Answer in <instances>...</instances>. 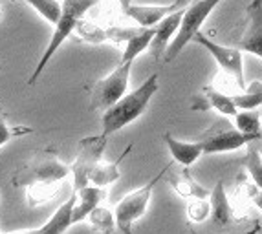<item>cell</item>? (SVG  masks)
<instances>
[{"label":"cell","instance_id":"6da1fadb","mask_svg":"<svg viewBox=\"0 0 262 234\" xmlns=\"http://www.w3.org/2000/svg\"><path fill=\"white\" fill-rule=\"evenodd\" d=\"M158 90H160V79H158V74H152L149 79H145V83H141L136 90L125 93L118 103H114L110 108L103 112V117H101L103 130H101V134L108 137L110 134L134 123L147 110L150 99Z\"/></svg>","mask_w":262,"mask_h":234},{"label":"cell","instance_id":"7a4b0ae2","mask_svg":"<svg viewBox=\"0 0 262 234\" xmlns=\"http://www.w3.org/2000/svg\"><path fill=\"white\" fill-rule=\"evenodd\" d=\"M96 2L97 0H62L61 18L57 20L55 30H53V33H52V39H50V42H48V48L44 50L40 61L37 62L35 69H33V74H31V77L28 79V84L37 83V79L42 75L44 68L48 66L50 59L55 55L57 50L61 48V44L74 33L79 20H81V17H83L92 6H96Z\"/></svg>","mask_w":262,"mask_h":234},{"label":"cell","instance_id":"3957f363","mask_svg":"<svg viewBox=\"0 0 262 234\" xmlns=\"http://www.w3.org/2000/svg\"><path fill=\"white\" fill-rule=\"evenodd\" d=\"M222 0H194L192 4H187L184 11V17H182V24L178 28V33L174 35L172 42L169 44L165 55H163V61L172 62L176 57L180 55V52L187 46L189 42H192L194 35L200 31L202 24L207 20L213 9L220 4Z\"/></svg>","mask_w":262,"mask_h":234},{"label":"cell","instance_id":"277c9868","mask_svg":"<svg viewBox=\"0 0 262 234\" xmlns=\"http://www.w3.org/2000/svg\"><path fill=\"white\" fill-rule=\"evenodd\" d=\"M70 172L72 167L62 165L57 157V152L48 148V150H40L28 163H24L15 172L13 183L26 186L33 181H62Z\"/></svg>","mask_w":262,"mask_h":234},{"label":"cell","instance_id":"5b68a950","mask_svg":"<svg viewBox=\"0 0 262 234\" xmlns=\"http://www.w3.org/2000/svg\"><path fill=\"white\" fill-rule=\"evenodd\" d=\"M132 61L119 62V66L114 69L108 77L101 79L90 90V108L105 112L114 103H118L128 90V81H130Z\"/></svg>","mask_w":262,"mask_h":234},{"label":"cell","instance_id":"8992f818","mask_svg":"<svg viewBox=\"0 0 262 234\" xmlns=\"http://www.w3.org/2000/svg\"><path fill=\"white\" fill-rule=\"evenodd\" d=\"M196 141H200L202 148H204V154L233 152L242 148L248 143L246 135L236 128V125L233 126V123L227 119V115L214 119L209 128H206V130L202 132Z\"/></svg>","mask_w":262,"mask_h":234},{"label":"cell","instance_id":"52a82bcc","mask_svg":"<svg viewBox=\"0 0 262 234\" xmlns=\"http://www.w3.org/2000/svg\"><path fill=\"white\" fill-rule=\"evenodd\" d=\"M170 165H167L165 169L160 170V174H156L150 181H147L143 186L136 189L134 192L127 194L123 200H119V203L116 205V221H118V229L121 232H130L132 223L136 220H140L141 216L147 210V205L150 201V196H152L154 186L158 185V181L163 178L169 170Z\"/></svg>","mask_w":262,"mask_h":234},{"label":"cell","instance_id":"ba28073f","mask_svg":"<svg viewBox=\"0 0 262 234\" xmlns=\"http://www.w3.org/2000/svg\"><path fill=\"white\" fill-rule=\"evenodd\" d=\"M106 135H92L79 141V154L72 165V176H74V191H79L90 183V172L103 157L106 147Z\"/></svg>","mask_w":262,"mask_h":234},{"label":"cell","instance_id":"9c48e42d","mask_svg":"<svg viewBox=\"0 0 262 234\" xmlns=\"http://www.w3.org/2000/svg\"><path fill=\"white\" fill-rule=\"evenodd\" d=\"M192 42H198L200 46L207 50L213 55V59L216 61V64L220 66L222 72L229 74L231 77L236 79V83L241 84L242 90H246V79H244V62H242V52L238 48H227V46H220V44L213 42L211 39H207L206 35L198 31L194 35Z\"/></svg>","mask_w":262,"mask_h":234},{"label":"cell","instance_id":"30bf717a","mask_svg":"<svg viewBox=\"0 0 262 234\" xmlns=\"http://www.w3.org/2000/svg\"><path fill=\"white\" fill-rule=\"evenodd\" d=\"M242 52L262 59V0H251L246 9V28L238 40Z\"/></svg>","mask_w":262,"mask_h":234},{"label":"cell","instance_id":"8fae6325","mask_svg":"<svg viewBox=\"0 0 262 234\" xmlns=\"http://www.w3.org/2000/svg\"><path fill=\"white\" fill-rule=\"evenodd\" d=\"M191 110L194 112H202V110H214L220 115L235 117L238 113V106L235 104L231 96H227L224 91L216 90V88L206 86L202 88L200 93L191 99Z\"/></svg>","mask_w":262,"mask_h":234},{"label":"cell","instance_id":"7c38bea8","mask_svg":"<svg viewBox=\"0 0 262 234\" xmlns=\"http://www.w3.org/2000/svg\"><path fill=\"white\" fill-rule=\"evenodd\" d=\"M189 4V0H174L170 4H160V6H134L125 11L127 17H130L132 20H136L140 26L143 28H154L156 24L163 20L167 15L174 13L176 9L184 8Z\"/></svg>","mask_w":262,"mask_h":234},{"label":"cell","instance_id":"4fadbf2b","mask_svg":"<svg viewBox=\"0 0 262 234\" xmlns=\"http://www.w3.org/2000/svg\"><path fill=\"white\" fill-rule=\"evenodd\" d=\"M187 6L176 9L174 13L167 15L160 24H156V33H154L152 44H150V53H152L154 59H160V57L165 55L169 44L172 42L174 35L178 33V28L182 24V17H184V11Z\"/></svg>","mask_w":262,"mask_h":234},{"label":"cell","instance_id":"5bb4252c","mask_svg":"<svg viewBox=\"0 0 262 234\" xmlns=\"http://www.w3.org/2000/svg\"><path fill=\"white\" fill-rule=\"evenodd\" d=\"M75 203H77V192H72V196L61 207L57 208L53 216L50 218L42 227L35 229L33 232H40V234H61L66 232L70 229V225H74V210H75Z\"/></svg>","mask_w":262,"mask_h":234},{"label":"cell","instance_id":"9a60e30c","mask_svg":"<svg viewBox=\"0 0 262 234\" xmlns=\"http://www.w3.org/2000/svg\"><path fill=\"white\" fill-rule=\"evenodd\" d=\"M163 141H165L167 148H169L170 156L174 157V161H178L182 167H191L204 154L200 141H191V143L189 141H180V139H174L170 134L163 135Z\"/></svg>","mask_w":262,"mask_h":234},{"label":"cell","instance_id":"2e32d148","mask_svg":"<svg viewBox=\"0 0 262 234\" xmlns=\"http://www.w3.org/2000/svg\"><path fill=\"white\" fill-rule=\"evenodd\" d=\"M211 221L214 225H227L235 220V213H233V207L229 203L226 196V189H224V183L219 181L214 185V189L211 191Z\"/></svg>","mask_w":262,"mask_h":234},{"label":"cell","instance_id":"e0dca14e","mask_svg":"<svg viewBox=\"0 0 262 234\" xmlns=\"http://www.w3.org/2000/svg\"><path fill=\"white\" fill-rule=\"evenodd\" d=\"M77 192V203H75L74 210V223L83 221L84 218H88V214L92 213L94 208L103 201L105 198V191L99 185H86L83 189H79Z\"/></svg>","mask_w":262,"mask_h":234},{"label":"cell","instance_id":"ac0fdd59","mask_svg":"<svg viewBox=\"0 0 262 234\" xmlns=\"http://www.w3.org/2000/svg\"><path fill=\"white\" fill-rule=\"evenodd\" d=\"M154 33H156V26L154 28H141L136 35H132L130 39L125 42V50H123L121 62L136 61V57H140L145 50L150 48L154 39Z\"/></svg>","mask_w":262,"mask_h":234},{"label":"cell","instance_id":"d6986e66","mask_svg":"<svg viewBox=\"0 0 262 234\" xmlns=\"http://www.w3.org/2000/svg\"><path fill=\"white\" fill-rule=\"evenodd\" d=\"M236 128L246 135L248 143L251 141H262V121L260 112L257 110H242L235 115Z\"/></svg>","mask_w":262,"mask_h":234},{"label":"cell","instance_id":"ffe728a7","mask_svg":"<svg viewBox=\"0 0 262 234\" xmlns=\"http://www.w3.org/2000/svg\"><path fill=\"white\" fill-rule=\"evenodd\" d=\"M130 150H132V145H130V147H127V150L123 152L116 163H101V161H99V163L94 167L92 172H90V181H92L94 185H99V186H106V185H110V183L118 181V178H119V161L125 159Z\"/></svg>","mask_w":262,"mask_h":234},{"label":"cell","instance_id":"44dd1931","mask_svg":"<svg viewBox=\"0 0 262 234\" xmlns=\"http://www.w3.org/2000/svg\"><path fill=\"white\" fill-rule=\"evenodd\" d=\"M61 189V181H33L26 185L28 191V205L37 207L40 203H46L52 198H55Z\"/></svg>","mask_w":262,"mask_h":234},{"label":"cell","instance_id":"7402d4cb","mask_svg":"<svg viewBox=\"0 0 262 234\" xmlns=\"http://www.w3.org/2000/svg\"><path fill=\"white\" fill-rule=\"evenodd\" d=\"M170 185L174 186V191L178 192L182 198H187V200L189 198H209L211 196L204 186H200L194 179H192L187 167L182 170L180 176H174V179H170Z\"/></svg>","mask_w":262,"mask_h":234},{"label":"cell","instance_id":"603a6c76","mask_svg":"<svg viewBox=\"0 0 262 234\" xmlns=\"http://www.w3.org/2000/svg\"><path fill=\"white\" fill-rule=\"evenodd\" d=\"M233 101L241 110H253L262 106V83L260 81H253L246 90L241 93H233Z\"/></svg>","mask_w":262,"mask_h":234},{"label":"cell","instance_id":"cb8c5ba5","mask_svg":"<svg viewBox=\"0 0 262 234\" xmlns=\"http://www.w3.org/2000/svg\"><path fill=\"white\" fill-rule=\"evenodd\" d=\"M88 221L92 223L94 229L101 230V232H112L116 229V225H118L116 213H112L106 207H101V205H97L92 213L88 214Z\"/></svg>","mask_w":262,"mask_h":234},{"label":"cell","instance_id":"d4e9b609","mask_svg":"<svg viewBox=\"0 0 262 234\" xmlns=\"http://www.w3.org/2000/svg\"><path fill=\"white\" fill-rule=\"evenodd\" d=\"M24 2L30 4L50 24H57V20L61 18L62 2H59V0H24Z\"/></svg>","mask_w":262,"mask_h":234},{"label":"cell","instance_id":"484cf974","mask_svg":"<svg viewBox=\"0 0 262 234\" xmlns=\"http://www.w3.org/2000/svg\"><path fill=\"white\" fill-rule=\"evenodd\" d=\"M246 169L262 191V154L257 147H249L248 156H246Z\"/></svg>","mask_w":262,"mask_h":234},{"label":"cell","instance_id":"4316f807","mask_svg":"<svg viewBox=\"0 0 262 234\" xmlns=\"http://www.w3.org/2000/svg\"><path fill=\"white\" fill-rule=\"evenodd\" d=\"M187 216L191 221H204L211 216V200L207 198H189Z\"/></svg>","mask_w":262,"mask_h":234},{"label":"cell","instance_id":"83f0119b","mask_svg":"<svg viewBox=\"0 0 262 234\" xmlns=\"http://www.w3.org/2000/svg\"><path fill=\"white\" fill-rule=\"evenodd\" d=\"M75 31L79 33V37H81V39L88 40V42H101V40L108 39L106 30H101V28L94 26V24H90V22H81V20H79Z\"/></svg>","mask_w":262,"mask_h":234},{"label":"cell","instance_id":"f1b7e54d","mask_svg":"<svg viewBox=\"0 0 262 234\" xmlns=\"http://www.w3.org/2000/svg\"><path fill=\"white\" fill-rule=\"evenodd\" d=\"M30 132H33V128H28V126H9L8 121L2 119V123H0V145L4 147L11 137L22 135V134H30Z\"/></svg>","mask_w":262,"mask_h":234},{"label":"cell","instance_id":"f546056e","mask_svg":"<svg viewBox=\"0 0 262 234\" xmlns=\"http://www.w3.org/2000/svg\"><path fill=\"white\" fill-rule=\"evenodd\" d=\"M253 203H255V207H257L258 210H262V191L258 192V194L253 196Z\"/></svg>","mask_w":262,"mask_h":234},{"label":"cell","instance_id":"4dcf8cb0","mask_svg":"<svg viewBox=\"0 0 262 234\" xmlns=\"http://www.w3.org/2000/svg\"><path fill=\"white\" fill-rule=\"evenodd\" d=\"M118 2H119V6H121L123 13H125V11L132 6V0H118Z\"/></svg>","mask_w":262,"mask_h":234},{"label":"cell","instance_id":"1f68e13d","mask_svg":"<svg viewBox=\"0 0 262 234\" xmlns=\"http://www.w3.org/2000/svg\"><path fill=\"white\" fill-rule=\"evenodd\" d=\"M260 121H262V110H260Z\"/></svg>","mask_w":262,"mask_h":234},{"label":"cell","instance_id":"d6a6232c","mask_svg":"<svg viewBox=\"0 0 262 234\" xmlns=\"http://www.w3.org/2000/svg\"><path fill=\"white\" fill-rule=\"evenodd\" d=\"M260 154H262V150H260Z\"/></svg>","mask_w":262,"mask_h":234}]
</instances>
